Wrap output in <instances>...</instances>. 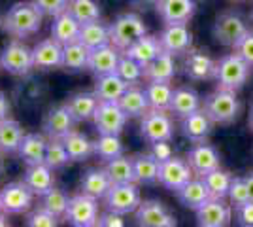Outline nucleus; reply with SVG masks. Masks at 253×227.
Returning <instances> with one entry per match:
<instances>
[{"label": "nucleus", "instance_id": "58", "mask_svg": "<svg viewBox=\"0 0 253 227\" xmlns=\"http://www.w3.org/2000/svg\"><path fill=\"white\" fill-rule=\"evenodd\" d=\"M6 216H8V214H4V212H0V227L8 226V222H6Z\"/></svg>", "mask_w": 253, "mask_h": 227}, {"label": "nucleus", "instance_id": "55", "mask_svg": "<svg viewBox=\"0 0 253 227\" xmlns=\"http://www.w3.org/2000/svg\"><path fill=\"white\" fill-rule=\"evenodd\" d=\"M8 114H10V100L0 91V119L8 118Z\"/></svg>", "mask_w": 253, "mask_h": 227}, {"label": "nucleus", "instance_id": "24", "mask_svg": "<svg viewBox=\"0 0 253 227\" xmlns=\"http://www.w3.org/2000/svg\"><path fill=\"white\" fill-rule=\"evenodd\" d=\"M178 66L174 61V55L163 53L155 57L148 66H144V78L148 82H163V84H172V80L176 78Z\"/></svg>", "mask_w": 253, "mask_h": 227}, {"label": "nucleus", "instance_id": "6", "mask_svg": "<svg viewBox=\"0 0 253 227\" xmlns=\"http://www.w3.org/2000/svg\"><path fill=\"white\" fill-rule=\"evenodd\" d=\"M174 119L169 116V112L163 110H149L146 116H142L140 121V136L148 144L161 140H172L174 138Z\"/></svg>", "mask_w": 253, "mask_h": 227}, {"label": "nucleus", "instance_id": "37", "mask_svg": "<svg viewBox=\"0 0 253 227\" xmlns=\"http://www.w3.org/2000/svg\"><path fill=\"white\" fill-rule=\"evenodd\" d=\"M89 47H85L80 40L63 45V68L70 72H80L87 68L89 63Z\"/></svg>", "mask_w": 253, "mask_h": 227}, {"label": "nucleus", "instance_id": "28", "mask_svg": "<svg viewBox=\"0 0 253 227\" xmlns=\"http://www.w3.org/2000/svg\"><path fill=\"white\" fill-rule=\"evenodd\" d=\"M25 184L31 187V191L38 197H42L43 193H47L55 184L53 178V169L47 167L45 163H36V165H29V169L25 171L23 176Z\"/></svg>", "mask_w": 253, "mask_h": 227}, {"label": "nucleus", "instance_id": "12", "mask_svg": "<svg viewBox=\"0 0 253 227\" xmlns=\"http://www.w3.org/2000/svg\"><path fill=\"white\" fill-rule=\"evenodd\" d=\"M193 176H195V173H193L187 159L170 157V159L161 163V167H159V184L170 191H174V193L179 187L187 184Z\"/></svg>", "mask_w": 253, "mask_h": 227}, {"label": "nucleus", "instance_id": "51", "mask_svg": "<svg viewBox=\"0 0 253 227\" xmlns=\"http://www.w3.org/2000/svg\"><path fill=\"white\" fill-rule=\"evenodd\" d=\"M232 208H234V220L238 226L253 227V199L238 206H232Z\"/></svg>", "mask_w": 253, "mask_h": 227}, {"label": "nucleus", "instance_id": "7", "mask_svg": "<svg viewBox=\"0 0 253 227\" xmlns=\"http://www.w3.org/2000/svg\"><path fill=\"white\" fill-rule=\"evenodd\" d=\"M64 220L76 227H93L98 222V199L87 193L74 195L68 201Z\"/></svg>", "mask_w": 253, "mask_h": 227}, {"label": "nucleus", "instance_id": "27", "mask_svg": "<svg viewBox=\"0 0 253 227\" xmlns=\"http://www.w3.org/2000/svg\"><path fill=\"white\" fill-rule=\"evenodd\" d=\"M123 53L132 57L142 66H148L155 57L163 53V47H161V42H159V36L144 34L134 44H130L126 49H123Z\"/></svg>", "mask_w": 253, "mask_h": 227}, {"label": "nucleus", "instance_id": "1", "mask_svg": "<svg viewBox=\"0 0 253 227\" xmlns=\"http://www.w3.org/2000/svg\"><path fill=\"white\" fill-rule=\"evenodd\" d=\"M43 13L34 2H15L4 17V31L13 38H29L42 27Z\"/></svg>", "mask_w": 253, "mask_h": 227}, {"label": "nucleus", "instance_id": "14", "mask_svg": "<svg viewBox=\"0 0 253 227\" xmlns=\"http://www.w3.org/2000/svg\"><path fill=\"white\" fill-rule=\"evenodd\" d=\"M159 42L163 51L170 55H185L193 47V33L185 23L179 25H165L159 34Z\"/></svg>", "mask_w": 253, "mask_h": 227}, {"label": "nucleus", "instance_id": "20", "mask_svg": "<svg viewBox=\"0 0 253 227\" xmlns=\"http://www.w3.org/2000/svg\"><path fill=\"white\" fill-rule=\"evenodd\" d=\"M74 116L66 108V104H63V106H55L45 114L42 129L49 138H64L70 131H74Z\"/></svg>", "mask_w": 253, "mask_h": 227}, {"label": "nucleus", "instance_id": "31", "mask_svg": "<svg viewBox=\"0 0 253 227\" xmlns=\"http://www.w3.org/2000/svg\"><path fill=\"white\" fill-rule=\"evenodd\" d=\"M112 185L114 184H112L110 176L106 173V169H89V171H85L84 176H82V182H80L82 191L95 197V199H104Z\"/></svg>", "mask_w": 253, "mask_h": 227}, {"label": "nucleus", "instance_id": "22", "mask_svg": "<svg viewBox=\"0 0 253 227\" xmlns=\"http://www.w3.org/2000/svg\"><path fill=\"white\" fill-rule=\"evenodd\" d=\"M211 127H213V123H211V119L206 116V112L204 110H197V112H193L189 116H185V118H181V133H183V136L191 142H206V138L211 135Z\"/></svg>", "mask_w": 253, "mask_h": 227}, {"label": "nucleus", "instance_id": "16", "mask_svg": "<svg viewBox=\"0 0 253 227\" xmlns=\"http://www.w3.org/2000/svg\"><path fill=\"white\" fill-rule=\"evenodd\" d=\"M183 74L187 76L193 82H208L213 80L215 74V61L210 55L202 49L191 47L185 53V61H183Z\"/></svg>", "mask_w": 253, "mask_h": 227}, {"label": "nucleus", "instance_id": "45", "mask_svg": "<svg viewBox=\"0 0 253 227\" xmlns=\"http://www.w3.org/2000/svg\"><path fill=\"white\" fill-rule=\"evenodd\" d=\"M116 72L125 80L126 84L134 86V84H138L144 78V66L140 65L138 61H134L132 57L121 53V59H119V65H117Z\"/></svg>", "mask_w": 253, "mask_h": 227}, {"label": "nucleus", "instance_id": "59", "mask_svg": "<svg viewBox=\"0 0 253 227\" xmlns=\"http://www.w3.org/2000/svg\"><path fill=\"white\" fill-rule=\"evenodd\" d=\"M4 173V159H2V151H0V176Z\"/></svg>", "mask_w": 253, "mask_h": 227}, {"label": "nucleus", "instance_id": "30", "mask_svg": "<svg viewBox=\"0 0 253 227\" xmlns=\"http://www.w3.org/2000/svg\"><path fill=\"white\" fill-rule=\"evenodd\" d=\"M119 102V106L123 108L128 118H142V116H146L149 110V102H148V95H146V89H140L134 86H130L126 89L125 93H123V97L117 100Z\"/></svg>", "mask_w": 253, "mask_h": 227}, {"label": "nucleus", "instance_id": "5", "mask_svg": "<svg viewBox=\"0 0 253 227\" xmlns=\"http://www.w3.org/2000/svg\"><path fill=\"white\" fill-rule=\"evenodd\" d=\"M250 31V25L242 13L238 11H223L213 21V38L221 45L234 47L244 38V34Z\"/></svg>", "mask_w": 253, "mask_h": 227}, {"label": "nucleus", "instance_id": "17", "mask_svg": "<svg viewBox=\"0 0 253 227\" xmlns=\"http://www.w3.org/2000/svg\"><path fill=\"white\" fill-rule=\"evenodd\" d=\"M187 163L191 165L193 173L197 176H204V174L211 173L215 169L221 167V157H219V151L215 150L211 144L206 142H197L189 151H187Z\"/></svg>", "mask_w": 253, "mask_h": 227}, {"label": "nucleus", "instance_id": "10", "mask_svg": "<svg viewBox=\"0 0 253 227\" xmlns=\"http://www.w3.org/2000/svg\"><path fill=\"white\" fill-rule=\"evenodd\" d=\"M0 66L13 76H27L34 68L32 49L23 42L13 40L0 53Z\"/></svg>", "mask_w": 253, "mask_h": 227}, {"label": "nucleus", "instance_id": "35", "mask_svg": "<svg viewBox=\"0 0 253 227\" xmlns=\"http://www.w3.org/2000/svg\"><path fill=\"white\" fill-rule=\"evenodd\" d=\"M23 136V127L19 121L11 118L0 119V151L2 153H15L19 150Z\"/></svg>", "mask_w": 253, "mask_h": 227}, {"label": "nucleus", "instance_id": "50", "mask_svg": "<svg viewBox=\"0 0 253 227\" xmlns=\"http://www.w3.org/2000/svg\"><path fill=\"white\" fill-rule=\"evenodd\" d=\"M232 49H234V53L240 55L246 63H250V65L253 66V31L252 29L244 34V38L236 44Z\"/></svg>", "mask_w": 253, "mask_h": 227}, {"label": "nucleus", "instance_id": "53", "mask_svg": "<svg viewBox=\"0 0 253 227\" xmlns=\"http://www.w3.org/2000/svg\"><path fill=\"white\" fill-rule=\"evenodd\" d=\"M96 226L100 227H123L125 226V220H123V214H117L114 210H108L102 216H98V222Z\"/></svg>", "mask_w": 253, "mask_h": 227}, {"label": "nucleus", "instance_id": "42", "mask_svg": "<svg viewBox=\"0 0 253 227\" xmlns=\"http://www.w3.org/2000/svg\"><path fill=\"white\" fill-rule=\"evenodd\" d=\"M93 144H95V155L102 161L116 159L119 155H123V150H125L119 135H100Z\"/></svg>", "mask_w": 253, "mask_h": 227}, {"label": "nucleus", "instance_id": "54", "mask_svg": "<svg viewBox=\"0 0 253 227\" xmlns=\"http://www.w3.org/2000/svg\"><path fill=\"white\" fill-rule=\"evenodd\" d=\"M159 0H128V4L138 11H148L157 6Z\"/></svg>", "mask_w": 253, "mask_h": 227}, {"label": "nucleus", "instance_id": "43", "mask_svg": "<svg viewBox=\"0 0 253 227\" xmlns=\"http://www.w3.org/2000/svg\"><path fill=\"white\" fill-rule=\"evenodd\" d=\"M66 10L70 11L82 25L100 19V6L96 0H68Z\"/></svg>", "mask_w": 253, "mask_h": 227}, {"label": "nucleus", "instance_id": "41", "mask_svg": "<svg viewBox=\"0 0 253 227\" xmlns=\"http://www.w3.org/2000/svg\"><path fill=\"white\" fill-rule=\"evenodd\" d=\"M202 180H204V184L208 187L211 199H227L229 187H231L232 182V176L227 171H221V167H219V169H215L211 173L204 174Z\"/></svg>", "mask_w": 253, "mask_h": 227}, {"label": "nucleus", "instance_id": "33", "mask_svg": "<svg viewBox=\"0 0 253 227\" xmlns=\"http://www.w3.org/2000/svg\"><path fill=\"white\" fill-rule=\"evenodd\" d=\"M45 148H47V140L42 135L29 133L23 136L17 153L27 165H36V163H43L45 159Z\"/></svg>", "mask_w": 253, "mask_h": 227}, {"label": "nucleus", "instance_id": "48", "mask_svg": "<svg viewBox=\"0 0 253 227\" xmlns=\"http://www.w3.org/2000/svg\"><path fill=\"white\" fill-rule=\"evenodd\" d=\"M27 226L31 227H55L59 226V216H55L53 212H49L47 208L40 206L38 210L31 212L27 216Z\"/></svg>", "mask_w": 253, "mask_h": 227}, {"label": "nucleus", "instance_id": "38", "mask_svg": "<svg viewBox=\"0 0 253 227\" xmlns=\"http://www.w3.org/2000/svg\"><path fill=\"white\" fill-rule=\"evenodd\" d=\"M104 169H106V173H108V176H110V180H112V184H128V182H136L132 157L119 155V157H116V159L106 161Z\"/></svg>", "mask_w": 253, "mask_h": 227}, {"label": "nucleus", "instance_id": "15", "mask_svg": "<svg viewBox=\"0 0 253 227\" xmlns=\"http://www.w3.org/2000/svg\"><path fill=\"white\" fill-rule=\"evenodd\" d=\"M155 11L165 25H187L197 13V0H159Z\"/></svg>", "mask_w": 253, "mask_h": 227}, {"label": "nucleus", "instance_id": "49", "mask_svg": "<svg viewBox=\"0 0 253 227\" xmlns=\"http://www.w3.org/2000/svg\"><path fill=\"white\" fill-rule=\"evenodd\" d=\"M32 2L40 8L43 15H49V17H55L68 8V0H32Z\"/></svg>", "mask_w": 253, "mask_h": 227}, {"label": "nucleus", "instance_id": "8", "mask_svg": "<svg viewBox=\"0 0 253 227\" xmlns=\"http://www.w3.org/2000/svg\"><path fill=\"white\" fill-rule=\"evenodd\" d=\"M140 203H142V197H140V189H138L136 182L114 184L104 197L106 208L114 210L117 214H123V216L134 214Z\"/></svg>", "mask_w": 253, "mask_h": 227}, {"label": "nucleus", "instance_id": "57", "mask_svg": "<svg viewBox=\"0 0 253 227\" xmlns=\"http://www.w3.org/2000/svg\"><path fill=\"white\" fill-rule=\"evenodd\" d=\"M248 127L253 131V104L252 108H250V114H248Z\"/></svg>", "mask_w": 253, "mask_h": 227}, {"label": "nucleus", "instance_id": "2", "mask_svg": "<svg viewBox=\"0 0 253 227\" xmlns=\"http://www.w3.org/2000/svg\"><path fill=\"white\" fill-rule=\"evenodd\" d=\"M202 110L206 112L213 125H231L242 114V102L236 91L217 87L202 100Z\"/></svg>", "mask_w": 253, "mask_h": 227}, {"label": "nucleus", "instance_id": "32", "mask_svg": "<svg viewBox=\"0 0 253 227\" xmlns=\"http://www.w3.org/2000/svg\"><path fill=\"white\" fill-rule=\"evenodd\" d=\"M98 102H100V98L95 95V91L93 93H74L66 100V108L70 110L76 121H89L95 116Z\"/></svg>", "mask_w": 253, "mask_h": 227}, {"label": "nucleus", "instance_id": "52", "mask_svg": "<svg viewBox=\"0 0 253 227\" xmlns=\"http://www.w3.org/2000/svg\"><path fill=\"white\" fill-rule=\"evenodd\" d=\"M149 153H151L159 163H163V161H167V159H170V157H174V151H172L170 140L153 142L151 148H149Z\"/></svg>", "mask_w": 253, "mask_h": 227}, {"label": "nucleus", "instance_id": "19", "mask_svg": "<svg viewBox=\"0 0 253 227\" xmlns=\"http://www.w3.org/2000/svg\"><path fill=\"white\" fill-rule=\"evenodd\" d=\"M32 59L34 68L38 70L63 68V44H59L55 38H45L32 47Z\"/></svg>", "mask_w": 253, "mask_h": 227}, {"label": "nucleus", "instance_id": "39", "mask_svg": "<svg viewBox=\"0 0 253 227\" xmlns=\"http://www.w3.org/2000/svg\"><path fill=\"white\" fill-rule=\"evenodd\" d=\"M80 42L84 44L85 47H89V49H96L100 45L112 44V40H110V27L102 25L100 21L84 23L82 31H80Z\"/></svg>", "mask_w": 253, "mask_h": 227}, {"label": "nucleus", "instance_id": "34", "mask_svg": "<svg viewBox=\"0 0 253 227\" xmlns=\"http://www.w3.org/2000/svg\"><path fill=\"white\" fill-rule=\"evenodd\" d=\"M61 140L70 155V161H87L91 155H95V144L80 131H70Z\"/></svg>", "mask_w": 253, "mask_h": 227}, {"label": "nucleus", "instance_id": "47", "mask_svg": "<svg viewBox=\"0 0 253 227\" xmlns=\"http://www.w3.org/2000/svg\"><path fill=\"white\" fill-rule=\"evenodd\" d=\"M227 199H229V203L232 206H238L242 205V203H246V201H252V193H250V187H248L246 178H240V176L232 178Z\"/></svg>", "mask_w": 253, "mask_h": 227}, {"label": "nucleus", "instance_id": "21", "mask_svg": "<svg viewBox=\"0 0 253 227\" xmlns=\"http://www.w3.org/2000/svg\"><path fill=\"white\" fill-rule=\"evenodd\" d=\"M121 49L116 47L114 44H106L100 45L96 49L89 51V63L87 68L93 72L95 76H104L110 72H116L117 65H119V59H121Z\"/></svg>", "mask_w": 253, "mask_h": 227}, {"label": "nucleus", "instance_id": "62", "mask_svg": "<svg viewBox=\"0 0 253 227\" xmlns=\"http://www.w3.org/2000/svg\"><path fill=\"white\" fill-rule=\"evenodd\" d=\"M0 212H2V206H0Z\"/></svg>", "mask_w": 253, "mask_h": 227}, {"label": "nucleus", "instance_id": "40", "mask_svg": "<svg viewBox=\"0 0 253 227\" xmlns=\"http://www.w3.org/2000/svg\"><path fill=\"white\" fill-rule=\"evenodd\" d=\"M144 89H146V95H148L149 108L170 112V102H172V95H174V89H172L170 84L149 82Z\"/></svg>", "mask_w": 253, "mask_h": 227}, {"label": "nucleus", "instance_id": "29", "mask_svg": "<svg viewBox=\"0 0 253 227\" xmlns=\"http://www.w3.org/2000/svg\"><path fill=\"white\" fill-rule=\"evenodd\" d=\"M128 87H130V84H126L117 72H110L104 76H96L95 95L100 100H116L117 102Z\"/></svg>", "mask_w": 253, "mask_h": 227}, {"label": "nucleus", "instance_id": "56", "mask_svg": "<svg viewBox=\"0 0 253 227\" xmlns=\"http://www.w3.org/2000/svg\"><path fill=\"white\" fill-rule=\"evenodd\" d=\"M244 178H246V182H248V187H250V193H252V199H253V173H248Z\"/></svg>", "mask_w": 253, "mask_h": 227}, {"label": "nucleus", "instance_id": "23", "mask_svg": "<svg viewBox=\"0 0 253 227\" xmlns=\"http://www.w3.org/2000/svg\"><path fill=\"white\" fill-rule=\"evenodd\" d=\"M176 197H178V201L185 208H191L195 212L204 203H208L211 199L210 191H208V187H206V184H204V180H202L201 176L199 178H191L183 187H179L178 191H176Z\"/></svg>", "mask_w": 253, "mask_h": 227}, {"label": "nucleus", "instance_id": "11", "mask_svg": "<svg viewBox=\"0 0 253 227\" xmlns=\"http://www.w3.org/2000/svg\"><path fill=\"white\" fill-rule=\"evenodd\" d=\"M34 193L31 187L23 182H10L0 191V206L4 214H25L32 206Z\"/></svg>", "mask_w": 253, "mask_h": 227}, {"label": "nucleus", "instance_id": "4", "mask_svg": "<svg viewBox=\"0 0 253 227\" xmlns=\"http://www.w3.org/2000/svg\"><path fill=\"white\" fill-rule=\"evenodd\" d=\"M144 34H148V27L138 13H121L110 25V40L121 51L136 42L138 38H142Z\"/></svg>", "mask_w": 253, "mask_h": 227}, {"label": "nucleus", "instance_id": "25", "mask_svg": "<svg viewBox=\"0 0 253 227\" xmlns=\"http://www.w3.org/2000/svg\"><path fill=\"white\" fill-rule=\"evenodd\" d=\"M80 31H82V23L78 21L68 10L53 17L51 38H55L59 44L66 45V44L80 40Z\"/></svg>", "mask_w": 253, "mask_h": 227}, {"label": "nucleus", "instance_id": "3", "mask_svg": "<svg viewBox=\"0 0 253 227\" xmlns=\"http://www.w3.org/2000/svg\"><path fill=\"white\" fill-rule=\"evenodd\" d=\"M253 66L246 63L238 53L223 55L219 61H215V74H213V82L215 86L221 89H231V91H240L250 76H252Z\"/></svg>", "mask_w": 253, "mask_h": 227}, {"label": "nucleus", "instance_id": "46", "mask_svg": "<svg viewBox=\"0 0 253 227\" xmlns=\"http://www.w3.org/2000/svg\"><path fill=\"white\" fill-rule=\"evenodd\" d=\"M68 201H70V197L64 193L63 189H57L55 185L47 193L42 195V206L59 218H64V212L68 208Z\"/></svg>", "mask_w": 253, "mask_h": 227}, {"label": "nucleus", "instance_id": "44", "mask_svg": "<svg viewBox=\"0 0 253 227\" xmlns=\"http://www.w3.org/2000/svg\"><path fill=\"white\" fill-rule=\"evenodd\" d=\"M68 161H70V155H68V151L64 148L63 140L61 138H49L47 140V148H45V159H43V163L47 167H51L53 171H59V169L66 167Z\"/></svg>", "mask_w": 253, "mask_h": 227}, {"label": "nucleus", "instance_id": "63", "mask_svg": "<svg viewBox=\"0 0 253 227\" xmlns=\"http://www.w3.org/2000/svg\"><path fill=\"white\" fill-rule=\"evenodd\" d=\"M0 25H2V21H0Z\"/></svg>", "mask_w": 253, "mask_h": 227}, {"label": "nucleus", "instance_id": "13", "mask_svg": "<svg viewBox=\"0 0 253 227\" xmlns=\"http://www.w3.org/2000/svg\"><path fill=\"white\" fill-rule=\"evenodd\" d=\"M134 218L138 226L142 227H174L178 224L169 208L155 199L142 201L134 212Z\"/></svg>", "mask_w": 253, "mask_h": 227}, {"label": "nucleus", "instance_id": "60", "mask_svg": "<svg viewBox=\"0 0 253 227\" xmlns=\"http://www.w3.org/2000/svg\"><path fill=\"white\" fill-rule=\"evenodd\" d=\"M232 2H248V0H232Z\"/></svg>", "mask_w": 253, "mask_h": 227}, {"label": "nucleus", "instance_id": "61", "mask_svg": "<svg viewBox=\"0 0 253 227\" xmlns=\"http://www.w3.org/2000/svg\"><path fill=\"white\" fill-rule=\"evenodd\" d=\"M252 21H253V11H252Z\"/></svg>", "mask_w": 253, "mask_h": 227}, {"label": "nucleus", "instance_id": "26", "mask_svg": "<svg viewBox=\"0 0 253 227\" xmlns=\"http://www.w3.org/2000/svg\"><path fill=\"white\" fill-rule=\"evenodd\" d=\"M201 108L202 98L193 87H178V89H174L172 102H170V114H174L176 118L181 119Z\"/></svg>", "mask_w": 253, "mask_h": 227}, {"label": "nucleus", "instance_id": "18", "mask_svg": "<svg viewBox=\"0 0 253 227\" xmlns=\"http://www.w3.org/2000/svg\"><path fill=\"white\" fill-rule=\"evenodd\" d=\"M232 220V205L225 199H210L197 210V224L201 227H225Z\"/></svg>", "mask_w": 253, "mask_h": 227}, {"label": "nucleus", "instance_id": "36", "mask_svg": "<svg viewBox=\"0 0 253 227\" xmlns=\"http://www.w3.org/2000/svg\"><path fill=\"white\" fill-rule=\"evenodd\" d=\"M134 163V176H136V184L151 185L159 182V167L161 163L151 155V153H138L132 157Z\"/></svg>", "mask_w": 253, "mask_h": 227}, {"label": "nucleus", "instance_id": "9", "mask_svg": "<svg viewBox=\"0 0 253 227\" xmlns=\"http://www.w3.org/2000/svg\"><path fill=\"white\" fill-rule=\"evenodd\" d=\"M126 116L116 100H100L93 116L95 127L100 135H121L126 125Z\"/></svg>", "mask_w": 253, "mask_h": 227}]
</instances>
